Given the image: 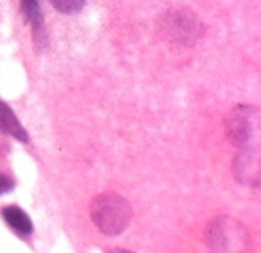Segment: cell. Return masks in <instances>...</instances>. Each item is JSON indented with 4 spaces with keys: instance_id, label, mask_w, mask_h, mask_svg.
Wrapping results in <instances>:
<instances>
[{
    "instance_id": "obj_1",
    "label": "cell",
    "mask_w": 261,
    "mask_h": 253,
    "mask_svg": "<svg viewBox=\"0 0 261 253\" xmlns=\"http://www.w3.org/2000/svg\"><path fill=\"white\" fill-rule=\"evenodd\" d=\"M91 220L105 236H119L133 220L130 204L119 194H99L91 202Z\"/></svg>"
},
{
    "instance_id": "obj_2",
    "label": "cell",
    "mask_w": 261,
    "mask_h": 253,
    "mask_svg": "<svg viewBox=\"0 0 261 253\" xmlns=\"http://www.w3.org/2000/svg\"><path fill=\"white\" fill-rule=\"evenodd\" d=\"M259 133V111L257 107L240 105L233 107L231 113L226 117V135L233 144L247 146L249 141H253V135Z\"/></svg>"
},
{
    "instance_id": "obj_3",
    "label": "cell",
    "mask_w": 261,
    "mask_h": 253,
    "mask_svg": "<svg viewBox=\"0 0 261 253\" xmlns=\"http://www.w3.org/2000/svg\"><path fill=\"white\" fill-rule=\"evenodd\" d=\"M208 243L214 249L233 251L247 247V232L242 223L231 218H218L208 230Z\"/></svg>"
},
{
    "instance_id": "obj_4",
    "label": "cell",
    "mask_w": 261,
    "mask_h": 253,
    "mask_svg": "<svg viewBox=\"0 0 261 253\" xmlns=\"http://www.w3.org/2000/svg\"><path fill=\"white\" fill-rule=\"evenodd\" d=\"M163 28L172 40H182L190 44L200 34V24L192 12H168L163 20Z\"/></svg>"
},
{
    "instance_id": "obj_5",
    "label": "cell",
    "mask_w": 261,
    "mask_h": 253,
    "mask_svg": "<svg viewBox=\"0 0 261 253\" xmlns=\"http://www.w3.org/2000/svg\"><path fill=\"white\" fill-rule=\"evenodd\" d=\"M233 174L236 178L247 184V186H257L259 184V153L253 148H245L242 155H238L236 164H233Z\"/></svg>"
},
{
    "instance_id": "obj_6",
    "label": "cell",
    "mask_w": 261,
    "mask_h": 253,
    "mask_svg": "<svg viewBox=\"0 0 261 253\" xmlns=\"http://www.w3.org/2000/svg\"><path fill=\"white\" fill-rule=\"evenodd\" d=\"M20 10L26 18V22L32 26L34 42L38 47H44L48 44V36H46V26H44V14H42V6L38 0H22L20 2Z\"/></svg>"
},
{
    "instance_id": "obj_7",
    "label": "cell",
    "mask_w": 261,
    "mask_h": 253,
    "mask_svg": "<svg viewBox=\"0 0 261 253\" xmlns=\"http://www.w3.org/2000/svg\"><path fill=\"white\" fill-rule=\"evenodd\" d=\"M0 131H2L4 135L14 137L16 141L24 142V144L30 142V137H28L26 129L18 121V117L14 115V111L10 109V105L4 103V101H0Z\"/></svg>"
},
{
    "instance_id": "obj_8",
    "label": "cell",
    "mask_w": 261,
    "mask_h": 253,
    "mask_svg": "<svg viewBox=\"0 0 261 253\" xmlns=\"http://www.w3.org/2000/svg\"><path fill=\"white\" fill-rule=\"evenodd\" d=\"M2 216H4L6 223H8L10 227H14L18 234L30 236L34 232L32 220H30L28 214H26L24 210H20L18 206H8V208H4V210H2Z\"/></svg>"
},
{
    "instance_id": "obj_9",
    "label": "cell",
    "mask_w": 261,
    "mask_h": 253,
    "mask_svg": "<svg viewBox=\"0 0 261 253\" xmlns=\"http://www.w3.org/2000/svg\"><path fill=\"white\" fill-rule=\"evenodd\" d=\"M51 6L64 14H75L85 6V0H49Z\"/></svg>"
},
{
    "instance_id": "obj_10",
    "label": "cell",
    "mask_w": 261,
    "mask_h": 253,
    "mask_svg": "<svg viewBox=\"0 0 261 253\" xmlns=\"http://www.w3.org/2000/svg\"><path fill=\"white\" fill-rule=\"evenodd\" d=\"M12 188H14V180L10 176H2L0 174V194H6V192H10Z\"/></svg>"
}]
</instances>
